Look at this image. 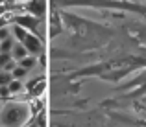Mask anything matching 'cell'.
<instances>
[{
	"label": "cell",
	"mask_w": 146,
	"mask_h": 127,
	"mask_svg": "<svg viewBox=\"0 0 146 127\" xmlns=\"http://www.w3.org/2000/svg\"><path fill=\"white\" fill-rule=\"evenodd\" d=\"M9 61H13V57H11V53H6V52H0V70H2L4 66H6Z\"/></svg>",
	"instance_id": "4fadbf2b"
},
{
	"label": "cell",
	"mask_w": 146,
	"mask_h": 127,
	"mask_svg": "<svg viewBox=\"0 0 146 127\" xmlns=\"http://www.w3.org/2000/svg\"><path fill=\"white\" fill-rule=\"evenodd\" d=\"M7 37H11V33H9V30H7V28H2V30H0V41H4V39H7Z\"/></svg>",
	"instance_id": "ac0fdd59"
},
{
	"label": "cell",
	"mask_w": 146,
	"mask_h": 127,
	"mask_svg": "<svg viewBox=\"0 0 146 127\" xmlns=\"http://www.w3.org/2000/svg\"><path fill=\"white\" fill-rule=\"evenodd\" d=\"M13 22L17 26H21V28H24L26 32H30V33H35L37 28H39V18L33 17V15H30V13L28 15H19V17H15Z\"/></svg>",
	"instance_id": "3957f363"
},
{
	"label": "cell",
	"mask_w": 146,
	"mask_h": 127,
	"mask_svg": "<svg viewBox=\"0 0 146 127\" xmlns=\"http://www.w3.org/2000/svg\"><path fill=\"white\" fill-rule=\"evenodd\" d=\"M6 24H7V20H6L4 17H0V30H2V28H6Z\"/></svg>",
	"instance_id": "d6986e66"
},
{
	"label": "cell",
	"mask_w": 146,
	"mask_h": 127,
	"mask_svg": "<svg viewBox=\"0 0 146 127\" xmlns=\"http://www.w3.org/2000/svg\"><path fill=\"white\" fill-rule=\"evenodd\" d=\"M35 124L39 125V127H46V114H44V111H41V113H39V116H37Z\"/></svg>",
	"instance_id": "9a60e30c"
},
{
	"label": "cell",
	"mask_w": 146,
	"mask_h": 127,
	"mask_svg": "<svg viewBox=\"0 0 146 127\" xmlns=\"http://www.w3.org/2000/svg\"><path fill=\"white\" fill-rule=\"evenodd\" d=\"M26 9L30 11V15H33V17H43L44 13V2L43 0H30L28 6H26Z\"/></svg>",
	"instance_id": "8992f818"
},
{
	"label": "cell",
	"mask_w": 146,
	"mask_h": 127,
	"mask_svg": "<svg viewBox=\"0 0 146 127\" xmlns=\"http://www.w3.org/2000/svg\"><path fill=\"white\" fill-rule=\"evenodd\" d=\"M19 2H22V0H19ZM28 2H30V0H28Z\"/></svg>",
	"instance_id": "44dd1931"
},
{
	"label": "cell",
	"mask_w": 146,
	"mask_h": 127,
	"mask_svg": "<svg viewBox=\"0 0 146 127\" xmlns=\"http://www.w3.org/2000/svg\"><path fill=\"white\" fill-rule=\"evenodd\" d=\"M28 33H30V32H26V30L21 28V26H17V24L13 26V37L17 39V42H22V41H24V37L28 35Z\"/></svg>",
	"instance_id": "30bf717a"
},
{
	"label": "cell",
	"mask_w": 146,
	"mask_h": 127,
	"mask_svg": "<svg viewBox=\"0 0 146 127\" xmlns=\"http://www.w3.org/2000/svg\"><path fill=\"white\" fill-rule=\"evenodd\" d=\"M26 127H39V125H37L35 122H33V124H28V125H26Z\"/></svg>",
	"instance_id": "ffe728a7"
},
{
	"label": "cell",
	"mask_w": 146,
	"mask_h": 127,
	"mask_svg": "<svg viewBox=\"0 0 146 127\" xmlns=\"http://www.w3.org/2000/svg\"><path fill=\"white\" fill-rule=\"evenodd\" d=\"M11 74H13V79H22L26 74H28V70H26V68H22V66H17L13 72H11Z\"/></svg>",
	"instance_id": "5bb4252c"
},
{
	"label": "cell",
	"mask_w": 146,
	"mask_h": 127,
	"mask_svg": "<svg viewBox=\"0 0 146 127\" xmlns=\"http://www.w3.org/2000/svg\"><path fill=\"white\" fill-rule=\"evenodd\" d=\"M63 6H91L98 9H124V11H135V13L146 15V6L126 0H61Z\"/></svg>",
	"instance_id": "6da1fadb"
},
{
	"label": "cell",
	"mask_w": 146,
	"mask_h": 127,
	"mask_svg": "<svg viewBox=\"0 0 146 127\" xmlns=\"http://www.w3.org/2000/svg\"><path fill=\"white\" fill-rule=\"evenodd\" d=\"M9 96H11L9 88L7 87H0V99H9Z\"/></svg>",
	"instance_id": "2e32d148"
},
{
	"label": "cell",
	"mask_w": 146,
	"mask_h": 127,
	"mask_svg": "<svg viewBox=\"0 0 146 127\" xmlns=\"http://www.w3.org/2000/svg\"><path fill=\"white\" fill-rule=\"evenodd\" d=\"M30 53H28V50L24 48V44H22V42H17V44L13 46V50H11V57H13L15 61H22L24 59V57H28Z\"/></svg>",
	"instance_id": "52a82bcc"
},
{
	"label": "cell",
	"mask_w": 146,
	"mask_h": 127,
	"mask_svg": "<svg viewBox=\"0 0 146 127\" xmlns=\"http://www.w3.org/2000/svg\"><path fill=\"white\" fill-rule=\"evenodd\" d=\"M11 81H13V74H11V72L0 70V87H7Z\"/></svg>",
	"instance_id": "8fae6325"
},
{
	"label": "cell",
	"mask_w": 146,
	"mask_h": 127,
	"mask_svg": "<svg viewBox=\"0 0 146 127\" xmlns=\"http://www.w3.org/2000/svg\"><path fill=\"white\" fill-rule=\"evenodd\" d=\"M0 44H2V41H0Z\"/></svg>",
	"instance_id": "7402d4cb"
},
{
	"label": "cell",
	"mask_w": 146,
	"mask_h": 127,
	"mask_svg": "<svg viewBox=\"0 0 146 127\" xmlns=\"http://www.w3.org/2000/svg\"><path fill=\"white\" fill-rule=\"evenodd\" d=\"M37 64V59L33 55H28V57H24L22 61H19V66H22V68H26V70H30V68H33Z\"/></svg>",
	"instance_id": "9c48e42d"
},
{
	"label": "cell",
	"mask_w": 146,
	"mask_h": 127,
	"mask_svg": "<svg viewBox=\"0 0 146 127\" xmlns=\"http://www.w3.org/2000/svg\"><path fill=\"white\" fill-rule=\"evenodd\" d=\"M15 68H17V61H15V59H13V61H9V63H7V64H6V66H4V68H2V70H4V72H13V70H15Z\"/></svg>",
	"instance_id": "e0dca14e"
},
{
	"label": "cell",
	"mask_w": 146,
	"mask_h": 127,
	"mask_svg": "<svg viewBox=\"0 0 146 127\" xmlns=\"http://www.w3.org/2000/svg\"><path fill=\"white\" fill-rule=\"evenodd\" d=\"M17 44V41H15V37H7V39L2 41V44H0V52H6V53H11V50H13V46Z\"/></svg>",
	"instance_id": "ba28073f"
},
{
	"label": "cell",
	"mask_w": 146,
	"mask_h": 127,
	"mask_svg": "<svg viewBox=\"0 0 146 127\" xmlns=\"http://www.w3.org/2000/svg\"><path fill=\"white\" fill-rule=\"evenodd\" d=\"M26 88H28V92L33 96V98H39V96L44 92V88H46V83H44L43 78H37V79H33V81H30L26 85Z\"/></svg>",
	"instance_id": "5b68a950"
},
{
	"label": "cell",
	"mask_w": 146,
	"mask_h": 127,
	"mask_svg": "<svg viewBox=\"0 0 146 127\" xmlns=\"http://www.w3.org/2000/svg\"><path fill=\"white\" fill-rule=\"evenodd\" d=\"M30 114H32V109L26 103H7L2 111L0 124L4 127H22L28 124Z\"/></svg>",
	"instance_id": "7a4b0ae2"
},
{
	"label": "cell",
	"mask_w": 146,
	"mask_h": 127,
	"mask_svg": "<svg viewBox=\"0 0 146 127\" xmlns=\"http://www.w3.org/2000/svg\"><path fill=\"white\" fill-rule=\"evenodd\" d=\"M7 88H9V92L11 94H19V92H22V83H21V79H13L9 85H7Z\"/></svg>",
	"instance_id": "7c38bea8"
},
{
	"label": "cell",
	"mask_w": 146,
	"mask_h": 127,
	"mask_svg": "<svg viewBox=\"0 0 146 127\" xmlns=\"http://www.w3.org/2000/svg\"><path fill=\"white\" fill-rule=\"evenodd\" d=\"M22 44H24V48L28 50L30 55H33V57L41 55V52H43V42H41V39L35 35V33H28V35L24 37V41H22Z\"/></svg>",
	"instance_id": "277c9868"
}]
</instances>
